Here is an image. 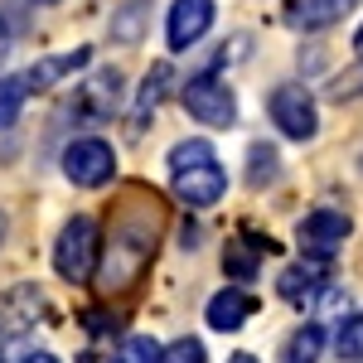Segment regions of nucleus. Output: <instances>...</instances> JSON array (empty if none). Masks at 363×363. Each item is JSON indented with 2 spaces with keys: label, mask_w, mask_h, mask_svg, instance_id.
<instances>
[{
  "label": "nucleus",
  "mask_w": 363,
  "mask_h": 363,
  "mask_svg": "<svg viewBox=\"0 0 363 363\" xmlns=\"http://www.w3.org/2000/svg\"><path fill=\"white\" fill-rule=\"evenodd\" d=\"M281 301H291V306H310V301H320L325 296V262H301V267H286L277 281Z\"/></svg>",
  "instance_id": "10"
},
{
  "label": "nucleus",
  "mask_w": 363,
  "mask_h": 363,
  "mask_svg": "<svg viewBox=\"0 0 363 363\" xmlns=\"http://www.w3.org/2000/svg\"><path fill=\"white\" fill-rule=\"evenodd\" d=\"M39 320H44V291H39V286H15V291H5V301H0V359H5L20 339L34 335Z\"/></svg>",
  "instance_id": "5"
},
{
  "label": "nucleus",
  "mask_w": 363,
  "mask_h": 363,
  "mask_svg": "<svg viewBox=\"0 0 363 363\" xmlns=\"http://www.w3.org/2000/svg\"><path fill=\"white\" fill-rule=\"evenodd\" d=\"M112 363H160V344L145 335H126L121 344H116Z\"/></svg>",
  "instance_id": "17"
},
{
  "label": "nucleus",
  "mask_w": 363,
  "mask_h": 363,
  "mask_svg": "<svg viewBox=\"0 0 363 363\" xmlns=\"http://www.w3.org/2000/svg\"><path fill=\"white\" fill-rule=\"evenodd\" d=\"M184 107L194 121L203 126H213V131H228L233 121H238V97H233V87L218 78V73H199L184 83Z\"/></svg>",
  "instance_id": "3"
},
{
  "label": "nucleus",
  "mask_w": 363,
  "mask_h": 363,
  "mask_svg": "<svg viewBox=\"0 0 363 363\" xmlns=\"http://www.w3.org/2000/svg\"><path fill=\"white\" fill-rule=\"evenodd\" d=\"M5 233H10V218H5V208H0V247H5Z\"/></svg>",
  "instance_id": "24"
},
{
  "label": "nucleus",
  "mask_w": 363,
  "mask_h": 363,
  "mask_svg": "<svg viewBox=\"0 0 363 363\" xmlns=\"http://www.w3.org/2000/svg\"><path fill=\"white\" fill-rule=\"evenodd\" d=\"M10 39H15V29L0 20V63H5V54H10Z\"/></svg>",
  "instance_id": "22"
},
{
  "label": "nucleus",
  "mask_w": 363,
  "mask_h": 363,
  "mask_svg": "<svg viewBox=\"0 0 363 363\" xmlns=\"http://www.w3.org/2000/svg\"><path fill=\"white\" fill-rule=\"evenodd\" d=\"M160 363H208V354H203V339H174L169 349H160Z\"/></svg>",
  "instance_id": "19"
},
{
  "label": "nucleus",
  "mask_w": 363,
  "mask_h": 363,
  "mask_svg": "<svg viewBox=\"0 0 363 363\" xmlns=\"http://www.w3.org/2000/svg\"><path fill=\"white\" fill-rule=\"evenodd\" d=\"M169 184L189 208H208L228 194V169L218 165L208 140H179L169 150Z\"/></svg>",
  "instance_id": "1"
},
{
  "label": "nucleus",
  "mask_w": 363,
  "mask_h": 363,
  "mask_svg": "<svg viewBox=\"0 0 363 363\" xmlns=\"http://www.w3.org/2000/svg\"><path fill=\"white\" fill-rule=\"evenodd\" d=\"M354 54L363 58V29H359V34H354Z\"/></svg>",
  "instance_id": "25"
},
{
  "label": "nucleus",
  "mask_w": 363,
  "mask_h": 363,
  "mask_svg": "<svg viewBox=\"0 0 363 363\" xmlns=\"http://www.w3.org/2000/svg\"><path fill=\"white\" fill-rule=\"evenodd\" d=\"M97 262H102V228L87 213H73L54 242V272L73 286H83V281H92Z\"/></svg>",
  "instance_id": "2"
},
{
  "label": "nucleus",
  "mask_w": 363,
  "mask_h": 363,
  "mask_svg": "<svg viewBox=\"0 0 363 363\" xmlns=\"http://www.w3.org/2000/svg\"><path fill=\"white\" fill-rule=\"evenodd\" d=\"M335 354H339L344 363H363V310H359V315H349V320L339 325Z\"/></svg>",
  "instance_id": "16"
},
{
  "label": "nucleus",
  "mask_w": 363,
  "mask_h": 363,
  "mask_svg": "<svg viewBox=\"0 0 363 363\" xmlns=\"http://www.w3.org/2000/svg\"><path fill=\"white\" fill-rule=\"evenodd\" d=\"M349 213H335V208H315V213H306L301 218V228H296V242H301V252H306L310 262H330L339 247H344V238H349Z\"/></svg>",
  "instance_id": "7"
},
{
  "label": "nucleus",
  "mask_w": 363,
  "mask_h": 363,
  "mask_svg": "<svg viewBox=\"0 0 363 363\" xmlns=\"http://www.w3.org/2000/svg\"><path fill=\"white\" fill-rule=\"evenodd\" d=\"M63 174L78 189H102L116 174V150L102 136H78L63 145Z\"/></svg>",
  "instance_id": "4"
},
{
  "label": "nucleus",
  "mask_w": 363,
  "mask_h": 363,
  "mask_svg": "<svg viewBox=\"0 0 363 363\" xmlns=\"http://www.w3.org/2000/svg\"><path fill=\"white\" fill-rule=\"evenodd\" d=\"M267 112H272V121L281 126V136H291V140H310L320 131L315 97H310L301 83H281L277 92H272V102H267Z\"/></svg>",
  "instance_id": "6"
},
{
  "label": "nucleus",
  "mask_w": 363,
  "mask_h": 363,
  "mask_svg": "<svg viewBox=\"0 0 363 363\" xmlns=\"http://www.w3.org/2000/svg\"><path fill=\"white\" fill-rule=\"evenodd\" d=\"M165 83H169V68L160 63V68H155V73L145 78V87H140V97H136V131L145 126V116L155 112V102L165 97Z\"/></svg>",
  "instance_id": "18"
},
{
  "label": "nucleus",
  "mask_w": 363,
  "mask_h": 363,
  "mask_svg": "<svg viewBox=\"0 0 363 363\" xmlns=\"http://www.w3.org/2000/svg\"><path fill=\"white\" fill-rule=\"evenodd\" d=\"M252 315V296L247 291H218L208 310H203V320H208V330H218V335H233V330H242Z\"/></svg>",
  "instance_id": "13"
},
{
  "label": "nucleus",
  "mask_w": 363,
  "mask_h": 363,
  "mask_svg": "<svg viewBox=\"0 0 363 363\" xmlns=\"http://www.w3.org/2000/svg\"><path fill=\"white\" fill-rule=\"evenodd\" d=\"M34 5H58V0H34Z\"/></svg>",
  "instance_id": "27"
},
{
  "label": "nucleus",
  "mask_w": 363,
  "mask_h": 363,
  "mask_svg": "<svg viewBox=\"0 0 363 363\" xmlns=\"http://www.w3.org/2000/svg\"><path fill=\"white\" fill-rule=\"evenodd\" d=\"M29 107V87L25 78H0V131H10Z\"/></svg>",
  "instance_id": "15"
},
{
  "label": "nucleus",
  "mask_w": 363,
  "mask_h": 363,
  "mask_svg": "<svg viewBox=\"0 0 363 363\" xmlns=\"http://www.w3.org/2000/svg\"><path fill=\"white\" fill-rule=\"evenodd\" d=\"M92 63V49H73V54H54V58H39L34 68L25 73V87L29 92H49L54 83H63V78H73L78 68H87Z\"/></svg>",
  "instance_id": "12"
},
{
  "label": "nucleus",
  "mask_w": 363,
  "mask_h": 363,
  "mask_svg": "<svg viewBox=\"0 0 363 363\" xmlns=\"http://www.w3.org/2000/svg\"><path fill=\"white\" fill-rule=\"evenodd\" d=\"M20 363H58V359H54V354H25Z\"/></svg>",
  "instance_id": "23"
},
{
  "label": "nucleus",
  "mask_w": 363,
  "mask_h": 363,
  "mask_svg": "<svg viewBox=\"0 0 363 363\" xmlns=\"http://www.w3.org/2000/svg\"><path fill=\"white\" fill-rule=\"evenodd\" d=\"M354 5H359V0H291V5H286V20H291V29H330V25H339Z\"/></svg>",
  "instance_id": "11"
},
{
  "label": "nucleus",
  "mask_w": 363,
  "mask_h": 363,
  "mask_svg": "<svg viewBox=\"0 0 363 363\" xmlns=\"http://www.w3.org/2000/svg\"><path fill=\"white\" fill-rule=\"evenodd\" d=\"M213 29V0H174L169 5V20H165V44L174 54L194 49L199 39Z\"/></svg>",
  "instance_id": "8"
},
{
  "label": "nucleus",
  "mask_w": 363,
  "mask_h": 363,
  "mask_svg": "<svg viewBox=\"0 0 363 363\" xmlns=\"http://www.w3.org/2000/svg\"><path fill=\"white\" fill-rule=\"evenodd\" d=\"M116 102H121V73L116 68H102V73H92L78 92V102H73V116H83V121H107L116 112Z\"/></svg>",
  "instance_id": "9"
},
{
  "label": "nucleus",
  "mask_w": 363,
  "mask_h": 363,
  "mask_svg": "<svg viewBox=\"0 0 363 363\" xmlns=\"http://www.w3.org/2000/svg\"><path fill=\"white\" fill-rule=\"evenodd\" d=\"M320 354H325V330L320 325H301L291 335V344H286V359L281 363H320Z\"/></svg>",
  "instance_id": "14"
},
{
  "label": "nucleus",
  "mask_w": 363,
  "mask_h": 363,
  "mask_svg": "<svg viewBox=\"0 0 363 363\" xmlns=\"http://www.w3.org/2000/svg\"><path fill=\"white\" fill-rule=\"evenodd\" d=\"M277 150H267V145H252L247 155V179L252 184H267V179H277Z\"/></svg>",
  "instance_id": "20"
},
{
  "label": "nucleus",
  "mask_w": 363,
  "mask_h": 363,
  "mask_svg": "<svg viewBox=\"0 0 363 363\" xmlns=\"http://www.w3.org/2000/svg\"><path fill=\"white\" fill-rule=\"evenodd\" d=\"M228 363H257V359H252V354H233Z\"/></svg>",
  "instance_id": "26"
},
{
  "label": "nucleus",
  "mask_w": 363,
  "mask_h": 363,
  "mask_svg": "<svg viewBox=\"0 0 363 363\" xmlns=\"http://www.w3.org/2000/svg\"><path fill=\"white\" fill-rule=\"evenodd\" d=\"M223 267L233 272V277H242V281H247V277H257V262H252V252H247V247H233V252H228V262H223Z\"/></svg>",
  "instance_id": "21"
}]
</instances>
